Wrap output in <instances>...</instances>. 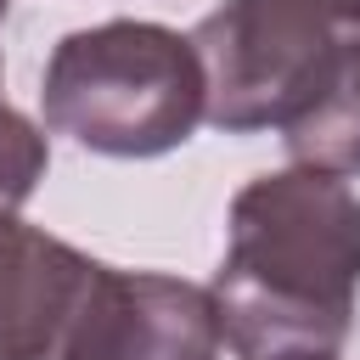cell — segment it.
I'll use <instances>...</instances> for the list:
<instances>
[{"label": "cell", "mask_w": 360, "mask_h": 360, "mask_svg": "<svg viewBox=\"0 0 360 360\" xmlns=\"http://www.w3.org/2000/svg\"><path fill=\"white\" fill-rule=\"evenodd\" d=\"M360 197L326 169L253 174L231 197L214 270L219 332L236 360H326L354 326Z\"/></svg>", "instance_id": "6da1fadb"}, {"label": "cell", "mask_w": 360, "mask_h": 360, "mask_svg": "<svg viewBox=\"0 0 360 360\" xmlns=\"http://www.w3.org/2000/svg\"><path fill=\"white\" fill-rule=\"evenodd\" d=\"M45 129L101 158H163L208 118L191 34L163 22H96L56 39L39 79Z\"/></svg>", "instance_id": "7a4b0ae2"}, {"label": "cell", "mask_w": 360, "mask_h": 360, "mask_svg": "<svg viewBox=\"0 0 360 360\" xmlns=\"http://www.w3.org/2000/svg\"><path fill=\"white\" fill-rule=\"evenodd\" d=\"M360 34V0H219L197 28L208 124L225 135L287 129Z\"/></svg>", "instance_id": "3957f363"}, {"label": "cell", "mask_w": 360, "mask_h": 360, "mask_svg": "<svg viewBox=\"0 0 360 360\" xmlns=\"http://www.w3.org/2000/svg\"><path fill=\"white\" fill-rule=\"evenodd\" d=\"M219 304L214 287L163 270L101 264L56 360H219Z\"/></svg>", "instance_id": "277c9868"}, {"label": "cell", "mask_w": 360, "mask_h": 360, "mask_svg": "<svg viewBox=\"0 0 360 360\" xmlns=\"http://www.w3.org/2000/svg\"><path fill=\"white\" fill-rule=\"evenodd\" d=\"M101 259L0 208V360H56Z\"/></svg>", "instance_id": "5b68a950"}, {"label": "cell", "mask_w": 360, "mask_h": 360, "mask_svg": "<svg viewBox=\"0 0 360 360\" xmlns=\"http://www.w3.org/2000/svg\"><path fill=\"white\" fill-rule=\"evenodd\" d=\"M281 141H287V158L304 169H326L343 180L360 174V34L338 56L321 96L281 129Z\"/></svg>", "instance_id": "8992f818"}, {"label": "cell", "mask_w": 360, "mask_h": 360, "mask_svg": "<svg viewBox=\"0 0 360 360\" xmlns=\"http://www.w3.org/2000/svg\"><path fill=\"white\" fill-rule=\"evenodd\" d=\"M45 169H51L45 129L28 112H17V107L0 101V208H22L39 191Z\"/></svg>", "instance_id": "52a82bcc"}, {"label": "cell", "mask_w": 360, "mask_h": 360, "mask_svg": "<svg viewBox=\"0 0 360 360\" xmlns=\"http://www.w3.org/2000/svg\"><path fill=\"white\" fill-rule=\"evenodd\" d=\"M6 6H11V0H0V17H6Z\"/></svg>", "instance_id": "ba28073f"}, {"label": "cell", "mask_w": 360, "mask_h": 360, "mask_svg": "<svg viewBox=\"0 0 360 360\" xmlns=\"http://www.w3.org/2000/svg\"><path fill=\"white\" fill-rule=\"evenodd\" d=\"M326 360H338V354H326Z\"/></svg>", "instance_id": "9c48e42d"}]
</instances>
